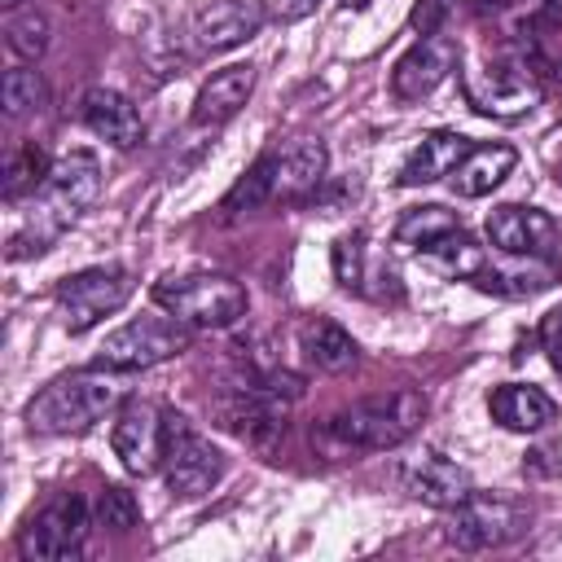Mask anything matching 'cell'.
I'll list each match as a JSON object with an SVG mask.
<instances>
[{
	"instance_id": "27",
	"label": "cell",
	"mask_w": 562,
	"mask_h": 562,
	"mask_svg": "<svg viewBox=\"0 0 562 562\" xmlns=\"http://www.w3.org/2000/svg\"><path fill=\"white\" fill-rule=\"evenodd\" d=\"M92 514H97V522L110 527V531H132V527H140V505H136V496H132L127 487H119V483H105V487L97 492Z\"/></svg>"
},
{
	"instance_id": "3",
	"label": "cell",
	"mask_w": 562,
	"mask_h": 562,
	"mask_svg": "<svg viewBox=\"0 0 562 562\" xmlns=\"http://www.w3.org/2000/svg\"><path fill=\"white\" fill-rule=\"evenodd\" d=\"M119 386L110 378V369L101 373L92 369H75L53 378L31 404H26V426L35 435H83L97 422H105L119 408Z\"/></svg>"
},
{
	"instance_id": "22",
	"label": "cell",
	"mask_w": 562,
	"mask_h": 562,
	"mask_svg": "<svg viewBox=\"0 0 562 562\" xmlns=\"http://www.w3.org/2000/svg\"><path fill=\"white\" fill-rule=\"evenodd\" d=\"M487 413L496 426H505L514 435H536L558 417V404L531 382H501L487 395Z\"/></svg>"
},
{
	"instance_id": "12",
	"label": "cell",
	"mask_w": 562,
	"mask_h": 562,
	"mask_svg": "<svg viewBox=\"0 0 562 562\" xmlns=\"http://www.w3.org/2000/svg\"><path fill=\"white\" fill-rule=\"evenodd\" d=\"M562 281V263L549 255H509L496 246L479 250V263L470 272V285H479L483 294H501V299H531L549 285Z\"/></svg>"
},
{
	"instance_id": "34",
	"label": "cell",
	"mask_w": 562,
	"mask_h": 562,
	"mask_svg": "<svg viewBox=\"0 0 562 562\" xmlns=\"http://www.w3.org/2000/svg\"><path fill=\"white\" fill-rule=\"evenodd\" d=\"M0 4H4V9H18V4H22V0H0Z\"/></svg>"
},
{
	"instance_id": "6",
	"label": "cell",
	"mask_w": 562,
	"mask_h": 562,
	"mask_svg": "<svg viewBox=\"0 0 562 562\" xmlns=\"http://www.w3.org/2000/svg\"><path fill=\"white\" fill-rule=\"evenodd\" d=\"M457 70H461V92L470 110L487 119H522L540 101V75L522 57H492V61L461 57Z\"/></svg>"
},
{
	"instance_id": "32",
	"label": "cell",
	"mask_w": 562,
	"mask_h": 562,
	"mask_svg": "<svg viewBox=\"0 0 562 562\" xmlns=\"http://www.w3.org/2000/svg\"><path fill=\"white\" fill-rule=\"evenodd\" d=\"M536 26H544V31H562V0H540V9H536Z\"/></svg>"
},
{
	"instance_id": "20",
	"label": "cell",
	"mask_w": 562,
	"mask_h": 562,
	"mask_svg": "<svg viewBox=\"0 0 562 562\" xmlns=\"http://www.w3.org/2000/svg\"><path fill=\"white\" fill-rule=\"evenodd\" d=\"M79 114H83L88 132H97L114 149H136L145 140V123L136 114V105L114 88H88L79 101Z\"/></svg>"
},
{
	"instance_id": "14",
	"label": "cell",
	"mask_w": 562,
	"mask_h": 562,
	"mask_svg": "<svg viewBox=\"0 0 562 562\" xmlns=\"http://www.w3.org/2000/svg\"><path fill=\"white\" fill-rule=\"evenodd\" d=\"M457 66H461V44H457L452 35H443V31H430V35H422V40L395 61V70H391V92H395L400 101H422V97H430Z\"/></svg>"
},
{
	"instance_id": "19",
	"label": "cell",
	"mask_w": 562,
	"mask_h": 562,
	"mask_svg": "<svg viewBox=\"0 0 562 562\" xmlns=\"http://www.w3.org/2000/svg\"><path fill=\"white\" fill-rule=\"evenodd\" d=\"M255 79H259V66L255 61H233V66H220L193 97V127H220L228 123L255 92Z\"/></svg>"
},
{
	"instance_id": "26",
	"label": "cell",
	"mask_w": 562,
	"mask_h": 562,
	"mask_svg": "<svg viewBox=\"0 0 562 562\" xmlns=\"http://www.w3.org/2000/svg\"><path fill=\"white\" fill-rule=\"evenodd\" d=\"M48 154L35 145V140H26V145H18L9 158H4V198L9 202H18L22 193H35L44 180H48Z\"/></svg>"
},
{
	"instance_id": "17",
	"label": "cell",
	"mask_w": 562,
	"mask_h": 562,
	"mask_svg": "<svg viewBox=\"0 0 562 562\" xmlns=\"http://www.w3.org/2000/svg\"><path fill=\"white\" fill-rule=\"evenodd\" d=\"M268 18L272 13L259 0H215V4H206V9L193 13L189 35H193V48L198 53H228V48L255 40Z\"/></svg>"
},
{
	"instance_id": "9",
	"label": "cell",
	"mask_w": 562,
	"mask_h": 562,
	"mask_svg": "<svg viewBox=\"0 0 562 562\" xmlns=\"http://www.w3.org/2000/svg\"><path fill=\"white\" fill-rule=\"evenodd\" d=\"M531 527V509L514 496H492V492H470L461 505L448 509L443 536L457 549H501L518 540Z\"/></svg>"
},
{
	"instance_id": "28",
	"label": "cell",
	"mask_w": 562,
	"mask_h": 562,
	"mask_svg": "<svg viewBox=\"0 0 562 562\" xmlns=\"http://www.w3.org/2000/svg\"><path fill=\"white\" fill-rule=\"evenodd\" d=\"M44 79H40V70H26V66H13L9 75H4V114L9 119H22V114H31V110H40L44 105Z\"/></svg>"
},
{
	"instance_id": "21",
	"label": "cell",
	"mask_w": 562,
	"mask_h": 562,
	"mask_svg": "<svg viewBox=\"0 0 562 562\" xmlns=\"http://www.w3.org/2000/svg\"><path fill=\"white\" fill-rule=\"evenodd\" d=\"M470 145H474V140H470V136H461V132H452V127L426 132V136L408 149V158L400 162L395 184L413 189V184H435V180L452 176V171H457V162L470 154Z\"/></svg>"
},
{
	"instance_id": "24",
	"label": "cell",
	"mask_w": 562,
	"mask_h": 562,
	"mask_svg": "<svg viewBox=\"0 0 562 562\" xmlns=\"http://www.w3.org/2000/svg\"><path fill=\"white\" fill-rule=\"evenodd\" d=\"M518 167V149L514 145H470V154L457 162V171L448 176L452 180V193L457 198H483L492 193L509 171Z\"/></svg>"
},
{
	"instance_id": "33",
	"label": "cell",
	"mask_w": 562,
	"mask_h": 562,
	"mask_svg": "<svg viewBox=\"0 0 562 562\" xmlns=\"http://www.w3.org/2000/svg\"><path fill=\"white\" fill-rule=\"evenodd\" d=\"M338 4H342V9H364L369 0H338Z\"/></svg>"
},
{
	"instance_id": "15",
	"label": "cell",
	"mask_w": 562,
	"mask_h": 562,
	"mask_svg": "<svg viewBox=\"0 0 562 562\" xmlns=\"http://www.w3.org/2000/svg\"><path fill=\"white\" fill-rule=\"evenodd\" d=\"M400 487L413 496V501H422V505H430V509H452V505H461L470 492H474V479H470V470L465 465H457L452 457H443V452H417V457H408V461H400Z\"/></svg>"
},
{
	"instance_id": "13",
	"label": "cell",
	"mask_w": 562,
	"mask_h": 562,
	"mask_svg": "<svg viewBox=\"0 0 562 562\" xmlns=\"http://www.w3.org/2000/svg\"><path fill=\"white\" fill-rule=\"evenodd\" d=\"M110 443L114 457L123 461L127 474H154L162 465V408L154 400H123L114 408V426H110Z\"/></svg>"
},
{
	"instance_id": "2",
	"label": "cell",
	"mask_w": 562,
	"mask_h": 562,
	"mask_svg": "<svg viewBox=\"0 0 562 562\" xmlns=\"http://www.w3.org/2000/svg\"><path fill=\"white\" fill-rule=\"evenodd\" d=\"M329 171V149L325 140L299 136L281 149L259 154L246 176L224 193V211H255L263 202H303L325 184Z\"/></svg>"
},
{
	"instance_id": "5",
	"label": "cell",
	"mask_w": 562,
	"mask_h": 562,
	"mask_svg": "<svg viewBox=\"0 0 562 562\" xmlns=\"http://www.w3.org/2000/svg\"><path fill=\"white\" fill-rule=\"evenodd\" d=\"M154 303L189 329H228L246 316V285L224 272H180L154 285Z\"/></svg>"
},
{
	"instance_id": "31",
	"label": "cell",
	"mask_w": 562,
	"mask_h": 562,
	"mask_svg": "<svg viewBox=\"0 0 562 562\" xmlns=\"http://www.w3.org/2000/svg\"><path fill=\"white\" fill-rule=\"evenodd\" d=\"M316 9V0H277L272 4V18L277 22H299V18H307Z\"/></svg>"
},
{
	"instance_id": "16",
	"label": "cell",
	"mask_w": 562,
	"mask_h": 562,
	"mask_svg": "<svg viewBox=\"0 0 562 562\" xmlns=\"http://www.w3.org/2000/svg\"><path fill=\"white\" fill-rule=\"evenodd\" d=\"M483 233H487V246L509 250V255H549V259H558V241H562L553 215L540 211V206H522V202L496 206L487 215Z\"/></svg>"
},
{
	"instance_id": "23",
	"label": "cell",
	"mask_w": 562,
	"mask_h": 562,
	"mask_svg": "<svg viewBox=\"0 0 562 562\" xmlns=\"http://www.w3.org/2000/svg\"><path fill=\"white\" fill-rule=\"evenodd\" d=\"M299 351L321 373H347L360 360L356 338L338 321H329V316H312V321L299 325Z\"/></svg>"
},
{
	"instance_id": "11",
	"label": "cell",
	"mask_w": 562,
	"mask_h": 562,
	"mask_svg": "<svg viewBox=\"0 0 562 562\" xmlns=\"http://www.w3.org/2000/svg\"><path fill=\"white\" fill-rule=\"evenodd\" d=\"M136 281L127 268H83L57 285V316L66 334H88L132 299Z\"/></svg>"
},
{
	"instance_id": "7",
	"label": "cell",
	"mask_w": 562,
	"mask_h": 562,
	"mask_svg": "<svg viewBox=\"0 0 562 562\" xmlns=\"http://www.w3.org/2000/svg\"><path fill=\"white\" fill-rule=\"evenodd\" d=\"M158 470H162L171 496L198 501V496H206L224 479V457L180 413H162V465Z\"/></svg>"
},
{
	"instance_id": "10",
	"label": "cell",
	"mask_w": 562,
	"mask_h": 562,
	"mask_svg": "<svg viewBox=\"0 0 562 562\" xmlns=\"http://www.w3.org/2000/svg\"><path fill=\"white\" fill-rule=\"evenodd\" d=\"M88 527H92V514L79 496L61 492L53 496L48 505H40L22 531H18V553L26 562H70L79 558L83 540H88Z\"/></svg>"
},
{
	"instance_id": "18",
	"label": "cell",
	"mask_w": 562,
	"mask_h": 562,
	"mask_svg": "<svg viewBox=\"0 0 562 562\" xmlns=\"http://www.w3.org/2000/svg\"><path fill=\"white\" fill-rule=\"evenodd\" d=\"M334 277L342 290H356L364 299H386V294L400 299V277L391 272V263L373 259L369 237L360 228H351L334 241Z\"/></svg>"
},
{
	"instance_id": "25",
	"label": "cell",
	"mask_w": 562,
	"mask_h": 562,
	"mask_svg": "<svg viewBox=\"0 0 562 562\" xmlns=\"http://www.w3.org/2000/svg\"><path fill=\"white\" fill-rule=\"evenodd\" d=\"M457 228H461V215H457V211H448V206H439V202H426V206H408V211L395 220L391 241H395L400 250L422 255V250H430L435 241L452 237Z\"/></svg>"
},
{
	"instance_id": "4",
	"label": "cell",
	"mask_w": 562,
	"mask_h": 562,
	"mask_svg": "<svg viewBox=\"0 0 562 562\" xmlns=\"http://www.w3.org/2000/svg\"><path fill=\"white\" fill-rule=\"evenodd\" d=\"M422 422H426V395L413 386H395L386 395H369V400L338 408L325 430L342 448L386 452V448H400L404 439H413L422 430Z\"/></svg>"
},
{
	"instance_id": "1",
	"label": "cell",
	"mask_w": 562,
	"mask_h": 562,
	"mask_svg": "<svg viewBox=\"0 0 562 562\" xmlns=\"http://www.w3.org/2000/svg\"><path fill=\"white\" fill-rule=\"evenodd\" d=\"M101 193V167L88 149H75L53 162L48 180L31 193V211L9 237V259H31L57 246V237L97 202Z\"/></svg>"
},
{
	"instance_id": "30",
	"label": "cell",
	"mask_w": 562,
	"mask_h": 562,
	"mask_svg": "<svg viewBox=\"0 0 562 562\" xmlns=\"http://www.w3.org/2000/svg\"><path fill=\"white\" fill-rule=\"evenodd\" d=\"M540 347H544L549 364L562 373V303L544 312V321H540Z\"/></svg>"
},
{
	"instance_id": "29",
	"label": "cell",
	"mask_w": 562,
	"mask_h": 562,
	"mask_svg": "<svg viewBox=\"0 0 562 562\" xmlns=\"http://www.w3.org/2000/svg\"><path fill=\"white\" fill-rule=\"evenodd\" d=\"M4 35H9V48H13L22 61H40L44 48H48V18L35 13V9H26V13H18V18L9 22Z\"/></svg>"
},
{
	"instance_id": "8",
	"label": "cell",
	"mask_w": 562,
	"mask_h": 562,
	"mask_svg": "<svg viewBox=\"0 0 562 562\" xmlns=\"http://www.w3.org/2000/svg\"><path fill=\"white\" fill-rule=\"evenodd\" d=\"M184 347H189V325L162 321V316H140V321H127L114 334H105L92 364L110 369V373H140V369H154V364L180 356Z\"/></svg>"
}]
</instances>
